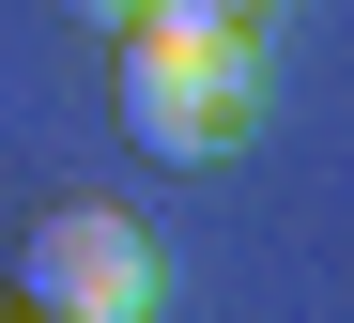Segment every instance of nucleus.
<instances>
[{
  "label": "nucleus",
  "instance_id": "nucleus-1",
  "mask_svg": "<svg viewBox=\"0 0 354 323\" xmlns=\"http://www.w3.org/2000/svg\"><path fill=\"white\" fill-rule=\"evenodd\" d=\"M262 123V31H124V139L139 154H231Z\"/></svg>",
  "mask_w": 354,
  "mask_h": 323
},
{
  "label": "nucleus",
  "instance_id": "nucleus-2",
  "mask_svg": "<svg viewBox=\"0 0 354 323\" xmlns=\"http://www.w3.org/2000/svg\"><path fill=\"white\" fill-rule=\"evenodd\" d=\"M16 293L46 323H154L169 308V262H154V231L124 201H46L31 246H16Z\"/></svg>",
  "mask_w": 354,
  "mask_h": 323
},
{
  "label": "nucleus",
  "instance_id": "nucleus-3",
  "mask_svg": "<svg viewBox=\"0 0 354 323\" xmlns=\"http://www.w3.org/2000/svg\"><path fill=\"white\" fill-rule=\"evenodd\" d=\"M139 16H169V31H262V0H139ZM124 16V31H139Z\"/></svg>",
  "mask_w": 354,
  "mask_h": 323
},
{
  "label": "nucleus",
  "instance_id": "nucleus-4",
  "mask_svg": "<svg viewBox=\"0 0 354 323\" xmlns=\"http://www.w3.org/2000/svg\"><path fill=\"white\" fill-rule=\"evenodd\" d=\"M77 16H108V31H124V16H139V0H77Z\"/></svg>",
  "mask_w": 354,
  "mask_h": 323
}]
</instances>
